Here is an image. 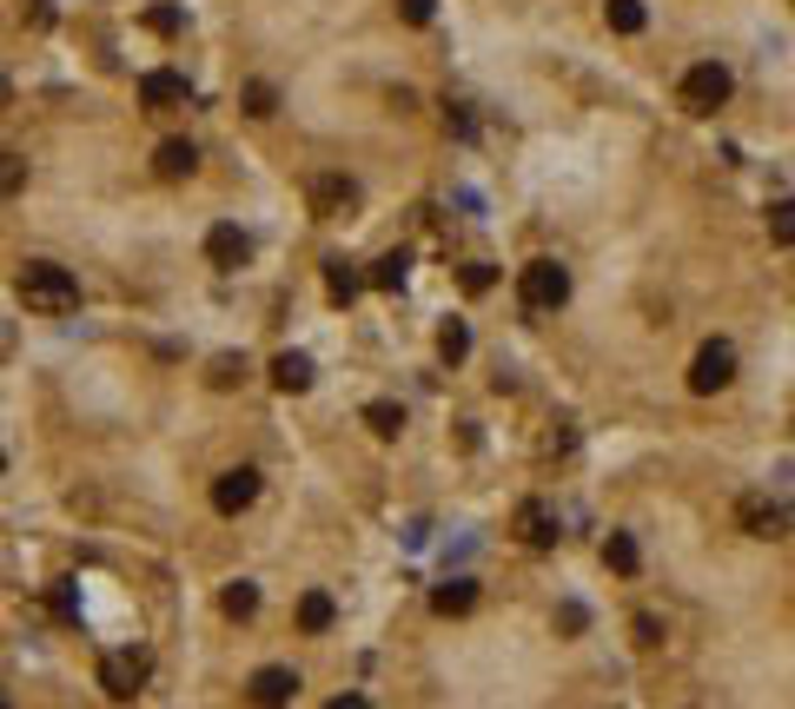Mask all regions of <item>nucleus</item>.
<instances>
[{
    "instance_id": "obj_1",
    "label": "nucleus",
    "mask_w": 795,
    "mask_h": 709,
    "mask_svg": "<svg viewBox=\"0 0 795 709\" xmlns=\"http://www.w3.org/2000/svg\"><path fill=\"white\" fill-rule=\"evenodd\" d=\"M14 292H21V305H27V311H40V319H60V311H73V305H80V279H73L66 266H47V259L21 266Z\"/></svg>"
},
{
    "instance_id": "obj_2",
    "label": "nucleus",
    "mask_w": 795,
    "mask_h": 709,
    "mask_svg": "<svg viewBox=\"0 0 795 709\" xmlns=\"http://www.w3.org/2000/svg\"><path fill=\"white\" fill-rule=\"evenodd\" d=\"M517 298H524V311H556V305L571 298V266L530 259V266L517 272Z\"/></svg>"
},
{
    "instance_id": "obj_3",
    "label": "nucleus",
    "mask_w": 795,
    "mask_h": 709,
    "mask_svg": "<svg viewBox=\"0 0 795 709\" xmlns=\"http://www.w3.org/2000/svg\"><path fill=\"white\" fill-rule=\"evenodd\" d=\"M730 87H736V81H730V66H723V60H702V66H689V73H683L676 100H683L689 113H715V107L730 100Z\"/></svg>"
},
{
    "instance_id": "obj_4",
    "label": "nucleus",
    "mask_w": 795,
    "mask_h": 709,
    "mask_svg": "<svg viewBox=\"0 0 795 709\" xmlns=\"http://www.w3.org/2000/svg\"><path fill=\"white\" fill-rule=\"evenodd\" d=\"M730 378H736V345H730V339H709V345L689 358V391H696V399H715Z\"/></svg>"
},
{
    "instance_id": "obj_5",
    "label": "nucleus",
    "mask_w": 795,
    "mask_h": 709,
    "mask_svg": "<svg viewBox=\"0 0 795 709\" xmlns=\"http://www.w3.org/2000/svg\"><path fill=\"white\" fill-rule=\"evenodd\" d=\"M146 676H152V657H146V650H113V657L100 663V689H107L113 702H133V696L146 689Z\"/></svg>"
},
{
    "instance_id": "obj_6",
    "label": "nucleus",
    "mask_w": 795,
    "mask_h": 709,
    "mask_svg": "<svg viewBox=\"0 0 795 709\" xmlns=\"http://www.w3.org/2000/svg\"><path fill=\"white\" fill-rule=\"evenodd\" d=\"M259 504V470L253 464H232V470H219L212 478V511L219 517H238V511H253Z\"/></svg>"
},
{
    "instance_id": "obj_7",
    "label": "nucleus",
    "mask_w": 795,
    "mask_h": 709,
    "mask_svg": "<svg viewBox=\"0 0 795 709\" xmlns=\"http://www.w3.org/2000/svg\"><path fill=\"white\" fill-rule=\"evenodd\" d=\"M186 100H193V87H186L180 66H152V73H139V107H146V113H173V107H186Z\"/></svg>"
},
{
    "instance_id": "obj_8",
    "label": "nucleus",
    "mask_w": 795,
    "mask_h": 709,
    "mask_svg": "<svg viewBox=\"0 0 795 709\" xmlns=\"http://www.w3.org/2000/svg\"><path fill=\"white\" fill-rule=\"evenodd\" d=\"M736 524H743L749 537H788V504H775V498H762V491H743V498H736Z\"/></svg>"
},
{
    "instance_id": "obj_9",
    "label": "nucleus",
    "mask_w": 795,
    "mask_h": 709,
    "mask_svg": "<svg viewBox=\"0 0 795 709\" xmlns=\"http://www.w3.org/2000/svg\"><path fill=\"white\" fill-rule=\"evenodd\" d=\"M298 696V670H285V663H266V670H253V683H246V702L253 709H285Z\"/></svg>"
},
{
    "instance_id": "obj_10",
    "label": "nucleus",
    "mask_w": 795,
    "mask_h": 709,
    "mask_svg": "<svg viewBox=\"0 0 795 709\" xmlns=\"http://www.w3.org/2000/svg\"><path fill=\"white\" fill-rule=\"evenodd\" d=\"M305 199H311V212H318V219H339L345 206H358V186H352L345 173H318V180L305 186Z\"/></svg>"
},
{
    "instance_id": "obj_11",
    "label": "nucleus",
    "mask_w": 795,
    "mask_h": 709,
    "mask_svg": "<svg viewBox=\"0 0 795 709\" xmlns=\"http://www.w3.org/2000/svg\"><path fill=\"white\" fill-rule=\"evenodd\" d=\"M206 259H212L219 272H238V266L253 259V240H246L238 225H212V232H206Z\"/></svg>"
},
{
    "instance_id": "obj_12",
    "label": "nucleus",
    "mask_w": 795,
    "mask_h": 709,
    "mask_svg": "<svg viewBox=\"0 0 795 709\" xmlns=\"http://www.w3.org/2000/svg\"><path fill=\"white\" fill-rule=\"evenodd\" d=\"M517 543H530V550H550V543H556V517H550V504H537V498L517 504Z\"/></svg>"
},
{
    "instance_id": "obj_13",
    "label": "nucleus",
    "mask_w": 795,
    "mask_h": 709,
    "mask_svg": "<svg viewBox=\"0 0 795 709\" xmlns=\"http://www.w3.org/2000/svg\"><path fill=\"white\" fill-rule=\"evenodd\" d=\"M193 167H199V146L193 139H167V146L152 152V173L159 180H193Z\"/></svg>"
},
{
    "instance_id": "obj_14",
    "label": "nucleus",
    "mask_w": 795,
    "mask_h": 709,
    "mask_svg": "<svg viewBox=\"0 0 795 709\" xmlns=\"http://www.w3.org/2000/svg\"><path fill=\"white\" fill-rule=\"evenodd\" d=\"M332 623H339V603H332L326 590H305V597H298V629H305V637H326Z\"/></svg>"
},
{
    "instance_id": "obj_15",
    "label": "nucleus",
    "mask_w": 795,
    "mask_h": 709,
    "mask_svg": "<svg viewBox=\"0 0 795 709\" xmlns=\"http://www.w3.org/2000/svg\"><path fill=\"white\" fill-rule=\"evenodd\" d=\"M470 603H477V584H470V577H451V584L431 590V610H438V616H470Z\"/></svg>"
},
{
    "instance_id": "obj_16",
    "label": "nucleus",
    "mask_w": 795,
    "mask_h": 709,
    "mask_svg": "<svg viewBox=\"0 0 795 709\" xmlns=\"http://www.w3.org/2000/svg\"><path fill=\"white\" fill-rule=\"evenodd\" d=\"M603 27L610 34H644L650 27V8H644V0H603Z\"/></svg>"
},
{
    "instance_id": "obj_17",
    "label": "nucleus",
    "mask_w": 795,
    "mask_h": 709,
    "mask_svg": "<svg viewBox=\"0 0 795 709\" xmlns=\"http://www.w3.org/2000/svg\"><path fill=\"white\" fill-rule=\"evenodd\" d=\"M603 564H610L616 577H636V564H644V550H636V537H629V530H610V537H603Z\"/></svg>"
},
{
    "instance_id": "obj_18",
    "label": "nucleus",
    "mask_w": 795,
    "mask_h": 709,
    "mask_svg": "<svg viewBox=\"0 0 795 709\" xmlns=\"http://www.w3.org/2000/svg\"><path fill=\"white\" fill-rule=\"evenodd\" d=\"M326 292H332V305H352L365 292V272H352V259H326Z\"/></svg>"
},
{
    "instance_id": "obj_19",
    "label": "nucleus",
    "mask_w": 795,
    "mask_h": 709,
    "mask_svg": "<svg viewBox=\"0 0 795 709\" xmlns=\"http://www.w3.org/2000/svg\"><path fill=\"white\" fill-rule=\"evenodd\" d=\"M272 384L279 391H311V358L305 352H279L272 358Z\"/></svg>"
},
{
    "instance_id": "obj_20",
    "label": "nucleus",
    "mask_w": 795,
    "mask_h": 709,
    "mask_svg": "<svg viewBox=\"0 0 795 709\" xmlns=\"http://www.w3.org/2000/svg\"><path fill=\"white\" fill-rule=\"evenodd\" d=\"M405 272H412V259H405V253H384V259H371L365 285H371V292H397V285H405Z\"/></svg>"
},
{
    "instance_id": "obj_21",
    "label": "nucleus",
    "mask_w": 795,
    "mask_h": 709,
    "mask_svg": "<svg viewBox=\"0 0 795 709\" xmlns=\"http://www.w3.org/2000/svg\"><path fill=\"white\" fill-rule=\"evenodd\" d=\"M365 425H371V438H397V431H405V405L371 399V405H365Z\"/></svg>"
},
{
    "instance_id": "obj_22",
    "label": "nucleus",
    "mask_w": 795,
    "mask_h": 709,
    "mask_svg": "<svg viewBox=\"0 0 795 709\" xmlns=\"http://www.w3.org/2000/svg\"><path fill=\"white\" fill-rule=\"evenodd\" d=\"M438 358H444V365L470 358V326H464V319H444V326H438Z\"/></svg>"
},
{
    "instance_id": "obj_23",
    "label": "nucleus",
    "mask_w": 795,
    "mask_h": 709,
    "mask_svg": "<svg viewBox=\"0 0 795 709\" xmlns=\"http://www.w3.org/2000/svg\"><path fill=\"white\" fill-rule=\"evenodd\" d=\"M14 193H27V160L14 146H0V199H14Z\"/></svg>"
},
{
    "instance_id": "obj_24",
    "label": "nucleus",
    "mask_w": 795,
    "mask_h": 709,
    "mask_svg": "<svg viewBox=\"0 0 795 709\" xmlns=\"http://www.w3.org/2000/svg\"><path fill=\"white\" fill-rule=\"evenodd\" d=\"M219 610H225V616H238V623H246V616L259 610V584H225V597H219Z\"/></svg>"
},
{
    "instance_id": "obj_25",
    "label": "nucleus",
    "mask_w": 795,
    "mask_h": 709,
    "mask_svg": "<svg viewBox=\"0 0 795 709\" xmlns=\"http://www.w3.org/2000/svg\"><path fill=\"white\" fill-rule=\"evenodd\" d=\"M457 279H464V292H470V298H485V292L498 285V266H491V259H470Z\"/></svg>"
},
{
    "instance_id": "obj_26",
    "label": "nucleus",
    "mask_w": 795,
    "mask_h": 709,
    "mask_svg": "<svg viewBox=\"0 0 795 709\" xmlns=\"http://www.w3.org/2000/svg\"><path fill=\"white\" fill-rule=\"evenodd\" d=\"M769 240H775V246H795V206H788V199L769 206Z\"/></svg>"
},
{
    "instance_id": "obj_27",
    "label": "nucleus",
    "mask_w": 795,
    "mask_h": 709,
    "mask_svg": "<svg viewBox=\"0 0 795 709\" xmlns=\"http://www.w3.org/2000/svg\"><path fill=\"white\" fill-rule=\"evenodd\" d=\"M246 113H253V120H272V113H279V94H272L266 81H253V87H246Z\"/></svg>"
},
{
    "instance_id": "obj_28",
    "label": "nucleus",
    "mask_w": 795,
    "mask_h": 709,
    "mask_svg": "<svg viewBox=\"0 0 795 709\" xmlns=\"http://www.w3.org/2000/svg\"><path fill=\"white\" fill-rule=\"evenodd\" d=\"M146 27H152V34H167V40H173V34H180V27H186V14H180V8H146Z\"/></svg>"
},
{
    "instance_id": "obj_29",
    "label": "nucleus",
    "mask_w": 795,
    "mask_h": 709,
    "mask_svg": "<svg viewBox=\"0 0 795 709\" xmlns=\"http://www.w3.org/2000/svg\"><path fill=\"white\" fill-rule=\"evenodd\" d=\"M431 14H438V0H397V21L405 27H431Z\"/></svg>"
},
{
    "instance_id": "obj_30",
    "label": "nucleus",
    "mask_w": 795,
    "mask_h": 709,
    "mask_svg": "<svg viewBox=\"0 0 795 709\" xmlns=\"http://www.w3.org/2000/svg\"><path fill=\"white\" fill-rule=\"evenodd\" d=\"M636 644H663V623L657 616H636Z\"/></svg>"
},
{
    "instance_id": "obj_31",
    "label": "nucleus",
    "mask_w": 795,
    "mask_h": 709,
    "mask_svg": "<svg viewBox=\"0 0 795 709\" xmlns=\"http://www.w3.org/2000/svg\"><path fill=\"white\" fill-rule=\"evenodd\" d=\"M556 623H564V629H584L590 616H584V603H564V610H556Z\"/></svg>"
},
{
    "instance_id": "obj_32",
    "label": "nucleus",
    "mask_w": 795,
    "mask_h": 709,
    "mask_svg": "<svg viewBox=\"0 0 795 709\" xmlns=\"http://www.w3.org/2000/svg\"><path fill=\"white\" fill-rule=\"evenodd\" d=\"M238 371H246V365H238V358H219V365H212V384H232Z\"/></svg>"
},
{
    "instance_id": "obj_33",
    "label": "nucleus",
    "mask_w": 795,
    "mask_h": 709,
    "mask_svg": "<svg viewBox=\"0 0 795 709\" xmlns=\"http://www.w3.org/2000/svg\"><path fill=\"white\" fill-rule=\"evenodd\" d=\"M332 709H371V702H365L358 689H345V696H332Z\"/></svg>"
},
{
    "instance_id": "obj_34",
    "label": "nucleus",
    "mask_w": 795,
    "mask_h": 709,
    "mask_svg": "<svg viewBox=\"0 0 795 709\" xmlns=\"http://www.w3.org/2000/svg\"><path fill=\"white\" fill-rule=\"evenodd\" d=\"M14 107V87H8V73H0V113H8Z\"/></svg>"
},
{
    "instance_id": "obj_35",
    "label": "nucleus",
    "mask_w": 795,
    "mask_h": 709,
    "mask_svg": "<svg viewBox=\"0 0 795 709\" xmlns=\"http://www.w3.org/2000/svg\"><path fill=\"white\" fill-rule=\"evenodd\" d=\"M0 709H14V702H8V696H0Z\"/></svg>"
}]
</instances>
